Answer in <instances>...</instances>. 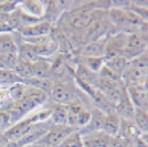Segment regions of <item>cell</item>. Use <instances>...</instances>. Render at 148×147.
I'll return each mask as SVG.
<instances>
[{
	"instance_id": "cell-25",
	"label": "cell",
	"mask_w": 148,
	"mask_h": 147,
	"mask_svg": "<svg viewBox=\"0 0 148 147\" xmlns=\"http://www.w3.org/2000/svg\"><path fill=\"white\" fill-rule=\"evenodd\" d=\"M10 125V117L7 111H0V129Z\"/></svg>"
},
{
	"instance_id": "cell-26",
	"label": "cell",
	"mask_w": 148,
	"mask_h": 147,
	"mask_svg": "<svg viewBox=\"0 0 148 147\" xmlns=\"http://www.w3.org/2000/svg\"><path fill=\"white\" fill-rule=\"evenodd\" d=\"M7 98H8V91H7L6 89L0 87V102L5 101Z\"/></svg>"
},
{
	"instance_id": "cell-4",
	"label": "cell",
	"mask_w": 148,
	"mask_h": 147,
	"mask_svg": "<svg viewBox=\"0 0 148 147\" xmlns=\"http://www.w3.org/2000/svg\"><path fill=\"white\" fill-rule=\"evenodd\" d=\"M82 139L83 147H110L112 137L105 134L103 131H95L83 134Z\"/></svg>"
},
{
	"instance_id": "cell-6",
	"label": "cell",
	"mask_w": 148,
	"mask_h": 147,
	"mask_svg": "<svg viewBox=\"0 0 148 147\" xmlns=\"http://www.w3.org/2000/svg\"><path fill=\"white\" fill-rule=\"evenodd\" d=\"M122 129V118L116 115L115 113L106 114L102 126V131L105 134H107L110 137L114 138L119 135V132Z\"/></svg>"
},
{
	"instance_id": "cell-22",
	"label": "cell",
	"mask_w": 148,
	"mask_h": 147,
	"mask_svg": "<svg viewBox=\"0 0 148 147\" xmlns=\"http://www.w3.org/2000/svg\"><path fill=\"white\" fill-rule=\"evenodd\" d=\"M104 65V58H84V67L93 73L99 74Z\"/></svg>"
},
{
	"instance_id": "cell-17",
	"label": "cell",
	"mask_w": 148,
	"mask_h": 147,
	"mask_svg": "<svg viewBox=\"0 0 148 147\" xmlns=\"http://www.w3.org/2000/svg\"><path fill=\"white\" fill-rule=\"evenodd\" d=\"M137 128L139 129L140 134H148V112L139 109H135L134 118Z\"/></svg>"
},
{
	"instance_id": "cell-21",
	"label": "cell",
	"mask_w": 148,
	"mask_h": 147,
	"mask_svg": "<svg viewBox=\"0 0 148 147\" xmlns=\"http://www.w3.org/2000/svg\"><path fill=\"white\" fill-rule=\"evenodd\" d=\"M128 65L133 67H136L140 71L147 72L148 71V53L145 51L142 54L137 55L134 59H132L130 61H128Z\"/></svg>"
},
{
	"instance_id": "cell-15",
	"label": "cell",
	"mask_w": 148,
	"mask_h": 147,
	"mask_svg": "<svg viewBox=\"0 0 148 147\" xmlns=\"http://www.w3.org/2000/svg\"><path fill=\"white\" fill-rule=\"evenodd\" d=\"M25 98H29L37 106H40V105H42L47 101V92L43 91V90H41V89H39V87L28 85Z\"/></svg>"
},
{
	"instance_id": "cell-7",
	"label": "cell",
	"mask_w": 148,
	"mask_h": 147,
	"mask_svg": "<svg viewBox=\"0 0 148 147\" xmlns=\"http://www.w3.org/2000/svg\"><path fill=\"white\" fill-rule=\"evenodd\" d=\"M94 12L91 10H82L79 12H75L70 18V23L75 29H85L91 25L93 21Z\"/></svg>"
},
{
	"instance_id": "cell-24",
	"label": "cell",
	"mask_w": 148,
	"mask_h": 147,
	"mask_svg": "<svg viewBox=\"0 0 148 147\" xmlns=\"http://www.w3.org/2000/svg\"><path fill=\"white\" fill-rule=\"evenodd\" d=\"M132 10L139 17V18L143 20V22L145 23H148V8L143 5H139V3H134L132 6Z\"/></svg>"
},
{
	"instance_id": "cell-23",
	"label": "cell",
	"mask_w": 148,
	"mask_h": 147,
	"mask_svg": "<svg viewBox=\"0 0 148 147\" xmlns=\"http://www.w3.org/2000/svg\"><path fill=\"white\" fill-rule=\"evenodd\" d=\"M91 118H92V111H87L84 109L77 115V118H76V129L80 131V129L86 127L87 125H88V123L91 122Z\"/></svg>"
},
{
	"instance_id": "cell-14",
	"label": "cell",
	"mask_w": 148,
	"mask_h": 147,
	"mask_svg": "<svg viewBox=\"0 0 148 147\" xmlns=\"http://www.w3.org/2000/svg\"><path fill=\"white\" fill-rule=\"evenodd\" d=\"M13 72L18 75L21 80L27 81L33 78V71H32V63L27 62L22 59H18V62L16 64V67Z\"/></svg>"
},
{
	"instance_id": "cell-3",
	"label": "cell",
	"mask_w": 148,
	"mask_h": 147,
	"mask_svg": "<svg viewBox=\"0 0 148 147\" xmlns=\"http://www.w3.org/2000/svg\"><path fill=\"white\" fill-rule=\"evenodd\" d=\"M51 93V98L56 102V104L60 105H68L74 103V98H75V94L72 92V90L66 85L63 84H56V85L52 86V89L50 90Z\"/></svg>"
},
{
	"instance_id": "cell-16",
	"label": "cell",
	"mask_w": 148,
	"mask_h": 147,
	"mask_svg": "<svg viewBox=\"0 0 148 147\" xmlns=\"http://www.w3.org/2000/svg\"><path fill=\"white\" fill-rule=\"evenodd\" d=\"M51 70V64L49 62L44 61V59H41L39 61L32 63V71H33V78L44 80Z\"/></svg>"
},
{
	"instance_id": "cell-13",
	"label": "cell",
	"mask_w": 148,
	"mask_h": 147,
	"mask_svg": "<svg viewBox=\"0 0 148 147\" xmlns=\"http://www.w3.org/2000/svg\"><path fill=\"white\" fill-rule=\"evenodd\" d=\"M25 82L11 70H0V87L8 90L10 86L17 83Z\"/></svg>"
},
{
	"instance_id": "cell-30",
	"label": "cell",
	"mask_w": 148,
	"mask_h": 147,
	"mask_svg": "<svg viewBox=\"0 0 148 147\" xmlns=\"http://www.w3.org/2000/svg\"><path fill=\"white\" fill-rule=\"evenodd\" d=\"M1 2H2V1H0V3H1Z\"/></svg>"
},
{
	"instance_id": "cell-29",
	"label": "cell",
	"mask_w": 148,
	"mask_h": 147,
	"mask_svg": "<svg viewBox=\"0 0 148 147\" xmlns=\"http://www.w3.org/2000/svg\"><path fill=\"white\" fill-rule=\"evenodd\" d=\"M145 51H146V52L148 53V45H147V48H146V50H145Z\"/></svg>"
},
{
	"instance_id": "cell-27",
	"label": "cell",
	"mask_w": 148,
	"mask_h": 147,
	"mask_svg": "<svg viewBox=\"0 0 148 147\" xmlns=\"http://www.w3.org/2000/svg\"><path fill=\"white\" fill-rule=\"evenodd\" d=\"M8 144H9V141L5 137L3 133H1V134H0V147H5V146H7Z\"/></svg>"
},
{
	"instance_id": "cell-8",
	"label": "cell",
	"mask_w": 148,
	"mask_h": 147,
	"mask_svg": "<svg viewBox=\"0 0 148 147\" xmlns=\"http://www.w3.org/2000/svg\"><path fill=\"white\" fill-rule=\"evenodd\" d=\"M108 19L117 28H132L128 18L126 16L125 9L119 8V7H113L108 10Z\"/></svg>"
},
{
	"instance_id": "cell-20",
	"label": "cell",
	"mask_w": 148,
	"mask_h": 147,
	"mask_svg": "<svg viewBox=\"0 0 148 147\" xmlns=\"http://www.w3.org/2000/svg\"><path fill=\"white\" fill-rule=\"evenodd\" d=\"M59 147H83V139L81 133L75 129L61 143Z\"/></svg>"
},
{
	"instance_id": "cell-19",
	"label": "cell",
	"mask_w": 148,
	"mask_h": 147,
	"mask_svg": "<svg viewBox=\"0 0 148 147\" xmlns=\"http://www.w3.org/2000/svg\"><path fill=\"white\" fill-rule=\"evenodd\" d=\"M27 87L28 85L25 82L22 83H17L14 85L10 86L7 91H8V98L12 102H17L25 98V92H27Z\"/></svg>"
},
{
	"instance_id": "cell-1",
	"label": "cell",
	"mask_w": 148,
	"mask_h": 147,
	"mask_svg": "<svg viewBox=\"0 0 148 147\" xmlns=\"http://www.w3.org/2000/svg\"><path fill=\"white\" fill-rule=\"evenodd\" d=\"M74 128L70 127L68 125H52L48 133L44 135L43 138L40 142H43L47 146L50 147H59L61 143L69 135L71 134Z\"/></svg>"
},
{
	"instance_id": "cell-11",
	"label": "cell",
	"mask_w": 148,
	"mask_h": 147,
	"mask_svg": "<svg viewBox=\"0 0 148 147\" xmlns=\"http://www.w3.org/2000/svg\"><path fill=\"white\" fill-rule=\"evenodd\" d=\"M127 64H128V61L122 55H117V56L112 58L110 60H104L105 67H107L111 71H113L115 74H117L121 79H122V75L125 72L126 67H127Z\"/></svg>"
},
{
	"instance_id": "cell-2",
	"label": "cell",
	"mask_w": 148,
	"mask_h": 147,
	"mask_svg": "<svg viewBox=\"0 0 148 147\" xmlns=\"http://www.w3.org/2000/svg\"><path fill=\"white\" fill-rule=\"evenodd\" d=\"M126 93L135 109L148 112V94L143 86H127Z\"/></svg>"
},
{
	"instance_id": "cell-18",
	"label": "cell",
	"mask_w": 148,
	"mask_h": 147,
	"mask_svg": "<svg viewBox=\"0 0 148 147\" xmlns=\"http://www.w3.org/2000/svg\"><path fill=\"white\" fill-rule=\"evenodd\" d=\"M18 52L12 53H0V70H11L13 71L18 62Z\"/></svg>"
},
{
	"instance_id": "cell-28",
	"label": "cell",
	"mask_w": 148,
	"mask_h": 147,
	"mask_svg": "<svg viewBox=\"0 0 148 147\" xmlns=\"http://www.w3.org/2000/svg\"><path fill=\"white\" fill-rule=\"evenodd\" d=\"M138 138L148 147V134H139Z\"/></svg>"
},
{
	"instance_id": "cell-12",
	"label": "cell",
	"mask_w": 148,
	"mask_h": 147,
	"mask_svg": "<svg viewBox=\"0 0 148 147\" xmlns=\"http://www.w3.org/2000/svg\"><path fill=\"white\" fill-rule=\"evenodd\" d=\"M50 121L52 125H66L68 122V106L58 104L51 111Z\"/></svg>"
},
{
	"instance_id": "cell-9",
	"label": "cell",
	"mask_w": 148,
	"mask_h": 147,
	"mask_svg": "<svg viewBox=\"0 0 148 147\" xmlns=\"http://www.w3.org/2000/svg\"><path fill=\"white\" fill-rule=\"evenodd\" d=\"M20 8H21V12L25 13V14L36 19L42 17L44 14V11H45L44 5L41 1H38V0L23 1L20 5Z\"/></svg>"
},
{
	"instance_id": "cell-5",
	"label": "cell",
	"mask_w": 148,
	"mask_h": 147,
	"mask_svg": "<svg viewBox=\"0 0 148 147\" xmlns=\"http://www.w3.org/2000/svg\"><path fill=\"white\" fill-rule=\"evenodd\" d=\"M50 32H51V23L48 21H41L29 27L22 28L21 34L25 39H32V38L48 37Z\"/></svg>"
},
{
	"instance_id": "cell-10",
	"label": "cell",
	"mask_w": 148,
	"mask_h": 147,
	"mask_svg": "<svg viewBox=\"0 0 148 147\" xmlns=\"http://www.w3.org/2000/svg\"><path fill=\"white\" fill-rule=\"evenodd\" d=\"M105 44L106 43L101 40L88 42L82 49V55L84 58H104Z\"/></svg>"
}]
</instances>
